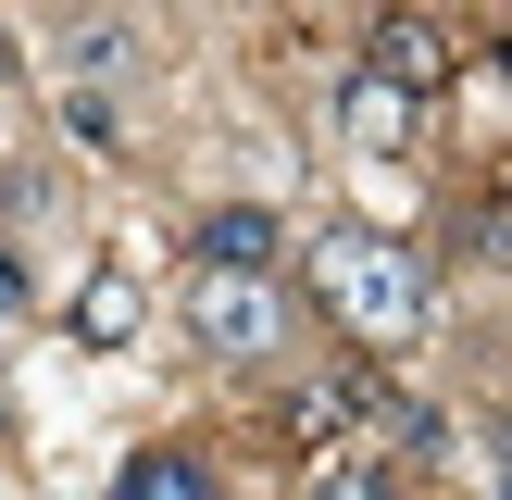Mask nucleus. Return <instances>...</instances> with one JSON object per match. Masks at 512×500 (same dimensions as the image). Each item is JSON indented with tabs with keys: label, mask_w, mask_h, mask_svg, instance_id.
<instances>
[{
	"label": "nucleus",
	"mask_w": 512,
	"mask_h": 500,
	"mask_svg": "<svg viewBox=\"0 0 512 500\" xmlns=\"http://www.w3.org/2000/svg\"><path fill=\"white\" fill-rule=\"evenodd\" d=\"M313 288H325V313H338L363 350H413V338H425V313H438V288H425V250L375 238V225H325V238H313Z\"/></svg>",
	"instance_id": "f257e3e1"
},
{
	"label": "nucleus",
	"mask_w": 512,
	"mask_h": 500,
	"mask_svg": "<svg viewBox=\"0 0 512 500\" xmlns=\"http://www.w3.org/2000/svg\"><path fill=\"white\" fill-rule=\"evenodd\" d=\"M188 338L213 350V363H275V350H288V288H275V275L200 263L188 275Z\"/></svg>",
	"instance_id": "f03ea898"
},
{
	"label": "nucleus",
	"mask_w": 512,
	"mask_h": 500,
	"mask_svg": "<svg viewBox=\"0 0 512 500\" xmlns=\"http://www.w3.org/2000/svg\"><path fill=\"white\" fill-rule=\"evenodd\" d=\"M363 75H388L400 100H425V88H450V38H438L425 13H388V25L363 38Z\"/></svg>",
	"instance_id": "7ed1b4c3"
},
{
	"label": "nucleus",
	"mask_w": 512,
	"mask_h": 500,
	"mask_svg": "<svg viewBox=\"0 0 512 500\" xmlns=\"http://www.w3.org/2000/svg\"><path fill=\"white\" fill-rule=\"evenodd\" d=\"M200 263H225V275H275V213H263V200L200 213Z\"/></svg>",
	"instance_id": "20e7f679"
},
{
	"label": "nucleus",
	"mask_w": 512,
	"mask_h": 500,
	"mask_svg": "<svg viewBox=\"0 0 512 500\" xmlns=\"http://www.w3.org/2000/svg\"><path fill=\"white\" fill-rule=\"evenodd\" d=\"M113 500H225V488H213L200 450H138V463L113 475Z\"/></svg>",
	"instance_id": "39448f33"
},
{
	"label": "nucleus",
	"mask_w": 512,
	"mask_h": 500,
	"mask_svg": "<svg viewBox=\"0 0 512 500\" xmlns=\"http://www.w3.org/2000/svg\"><path fill=\"white\" fill-rule=\"evenodd\" d=\"M338 125H350L363 150H400V138H413V100H400L388 75H350V88H338Z\"/></svg>",
	"instance_id": "423d86ee"
},
{
	"label": "nucleus",
	"mask_w": 512,
	"mask_h": 500,
	"mask_svg": "<svg viewBox=\"0 0 512 500\" xmlns=\"http://www.w3.org/2000/svg\"><path fill=\"white\" fill-rule=\"evenodd\" d=\"M300 500H400V488H388V450H313Z\"/></svg>",
	"instance_id": "0eeeda50"
},
{
	"label": "nucleus",
	"mask_w": 512,
	"mask_h": 500,
	"mask_svg": "<svg viewBox=\"0 0 512 500\" xmlns=\"http://www.w3.org/2000/svg\"><path fill=\"white\" fill-rule=\"evenodd\" d=\"M75 338L125 350V338H138V288H125V275H88V288H75Z\"/></svg>",
	"instance_id": "6e6552de"
},
{
	"label": "nucleus",
	"mask_w": 512,
	"mask_h": 500,
	"mask_svg": "<svg viewBox=\"0 0 512 500\" xmlns=\"http://www.w3.org/2000/svg\"><path fill=\"white\" fill-rule=\"evenodd\" d=\"M488 450H500V500H512V425H488Z\"/></svg>",
	"instance_id": "1a4fd4ad"
},
{
	"label": "nucleus",
	"mask_w": 512,
	"mask_h": 500,
	"mask_svg": "<svg viewBox=\"0 0 512 500\" xmlns=\"http://www.w3.org/2000/svg\"><path fill=\"white\" fill-rule=\"evenodd\" d=\"M13 300H25V275H13V263H0V313H13Z\"/></svg>",
	"instance_id": "9d476101"
},
{
	"label": "nucleus",
	"mask_w": 512,
	"mask_h": 500,
	"mask_svg": "<svg viewBox=\"0 0 512 500\" xmlns=\"http://www.w3.org/2000/svg\"><path fill=\"white\" fill-rule=\"evenodd\" d=\"M0 100H13V50H0Z\"/></svg>",
	"instance_id": "9b49d317"
}]
</instances>
